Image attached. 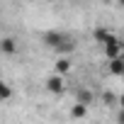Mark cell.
<instances>
[{"instance_id":"7a4b0ae2","label":"cell","mask_w":124,"mask_h":124,"mask_svg":"<svg viewBox=\"0 0 124 124\" xmlns=\"http://www.w3.org/2000/svg\"><path fill=\"white\" fill-rule=\"evenodd\" d=\"M0 51H3V54H15V51H17V44H15L12 39H3V44H0Z\"/></svg>"},{"instance_id":"52a82bcc","label":"cell","mask_w":124,"mask_h":124,"mask_svg":"<svg viewBox=\"0 0 124 124\" xmlns=\"http://www.w3.org/2000/svg\"><path fill=\"white\" fill-rule=\"evenodd\" d=\"M90 100H93V95H88V90H83V93H80V102H83V105H88Z\"/></svg>"},{"instance_id":"5b68a950","label":"cell","mask_w":124,"mask_h":124,"mask_svg":"<svg viewBox=\"0 0 124 124\" xmlns=\"http://www.w3.org/2000/svg\"><path fill=\"white\" fill-rule=\"evenodd\" d=\"M10 95H12V90H10V88L3 83V80H0V100H8Z\"/></svg>"},{"instance_id":"6da1fadb","label":"cell","mask_w":124,"mask_h":124,"mask_svg":"<svg viewBox=\"0 0 124 124\" xmlns=\"http://www.w3.org/2000/svg\"><path fill=\"white\" fill-rule=\"evenodd\" d=\"M109 71L114 76H124V58H109Z\"/></svg>"},{"instance_id":"30bf717a","label":"cell","mask_w":124,"mask_h":124,"mask_svg":"<svg viewBox=\"0 0 124 124\" xmlns=\"http://www.w3.org/2000/svg\"><path fill=\"white\" fill-rule=\"evenodd\" d=\"M46 3H51V0H46Z\"/></svg>"},{"instance_id":"8992f818","label":"cell","mask_w":124,"mask_h":124,"mask_svg":"<svg viewBox=\"0 0 124 124\" xmlns=\"http://www.w3.org/2000/svg\"><path fill=\"white\" fill-rule=\"evenodd\" d=\"M83 114H85V105L80 102V105H76V107H73V117H83Z\"/></svg>"},{"instance_id":"9c48e42d","label":"cell","mask_w":124,"mask_h":124,"mask_svg":"<svg viewBox=\"0 0 124 124\" xmlns=\"http://www.w3.org/2000/svg\"><path fill=\"white\" fill-rule=\"evenodd\" d=\"M119 105H122V107H124V95H122V97H119Z\"/></svg>"},{"instance_id":"ba28073f","label":"cell","mask_w":124,"mask_h":124,"mask_svg":"<svg viewBox=\"0 0 124 124\" xmlns=\"http://www.w3.org/2000/svg\"><path fill=\"white\" fill-rule=\"evenodd\" d=\"M119 124H124V107H119Z\"/></svg>"},{"instance_id":"277c9868","label":"cell","mask_w":124,"mask_h":124,"mask_svg":"<svg viewBox=\"0 0 124 124\" xmlns=\"http://www.w3.org/2000/svg\"><path fill=\"white\" fill-rule=\"evenodd\" d=\"M49 90H54V93H61V90H63V83H61L58 76H51V78H49Z\"/></svg>"},{"instance_id":"3957f363","label":"cell","mask_w":124,"mask_h":124,"mask_svg":"<svg viewBox=\"0 0 124 124\" xmlns=\"http://www.w3.org/2000/svg\"><path fill=\"white\" fill-rule=\"evenodd\" d=\"M71 71V61L68 58H58V63H56V73L58 76H63V73H68Z\"/></svg>"}]
</instances>
